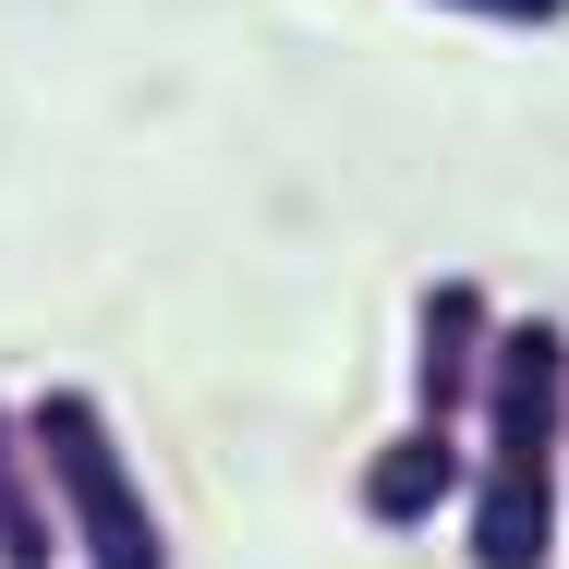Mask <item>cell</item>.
<instances>
[{"instance_id":"cell-1","label":"cell","mask_w":569,"mask_h":569,"mask_svg":"<svg viewBox=\"0 0 569 569\" xmlns=\"http://www.w3.org/2000/svg\"><path fill=\"white\" fill-rule=\"evenodd\" d=\"M485 449L460 497V558L472 569H558L569 533V328L558 316H497V363L472 400Z\"/></svg>"},{"instance_id":"cell-2","label":"cell","mask_w":569,"mask_h":569,"mask_svg":"<svg viewBox=\"0 0 569 569\" xmlns=\"http://www.w3.org/2000/svg\"><path fill=\"white\" fill-rule=\"evenodd\" d=\"M24 437H37L49 521H61V558L73 569H170V521H158V497H146V472H133V449H121L98 388H37Z\"/></svg>"},{"instance_id":"cell-3","label":"cell","mask_w":569,"mask_h":569,"mask_svg":"<svg viewBox=\"0 0 569 569\" xmlns=\"http://www.w3.org/2000/svg\"><path fill=\"white\" fill-rule=\"evenodd\" d=\"M485 363H497V291L472 267H437L425 303H412V412L425 425H472Z\"/></svg>"},{"instance_id":"cell-4","label":"cell","mask_w":569,"mask_h":569,"mask_svg":"<svg viewBox=\"0 0 569 569\" xmlns=\"http://www.w3.org/2000/svg\"><path fill=\"white\" fill-rule=\"evenodd\" d=\"M460 497H472V437H460V425H425V412L351 472V509H363L376 533H425V521H449Z\"/></svg>"},{"instance_id":"cell-5","label":"cell","mask_w":569,"mask_h":569,"mask_svg":"<svg viewBox=\"0 0 569 569\" xmlns=\"http://www.w3.org/2000/svg\"><path fill=\"white\" fill-rule=\"evenodd\" d=\"M0 569H61V521H49V472L24 437V400H0Z\"/></svg>"},{"instance_id":"cell-6","label":"cell","mask_w":569,"mask_h":569,"mask_svg":"<svg viewBox=\"0 0 569 569\" xmlns=\"http://www.w3.org/2000/svg\"><path fill=\"white\" fill-rule=\"evenodd\" d=\"M425 12H472V24H509V37H546V24H569V0H425Z\"/></svg>"}]
</instances>
